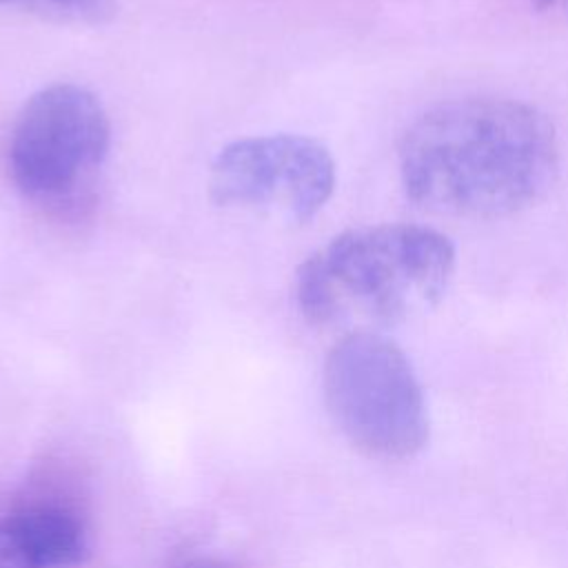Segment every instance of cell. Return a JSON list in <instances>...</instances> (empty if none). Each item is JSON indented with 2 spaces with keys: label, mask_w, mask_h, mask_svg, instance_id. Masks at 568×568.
Returning a JSON list of instances; mask_svg holds the SVG:
<instances>
[{
  "label": "cell",
  "mask_w": 568,
  "mask_h": 568,
  "mask_svg": "<svg viewBox=\"0 0 568 568\" xmlns=\"http://www.w3.org/2000/svg\"><path fill=\"white\" fill-rule=\"evenodd\" d=\"M2 2H20V0H0V4H2Z\"/></svg>",
  "instance_id": "obj_11"
},
{
  "label": "cell",
  "mask_w": 568,
  "mask_h": 568,
  "mask_svg": "<svg viewBox=\"0 0 568 568\" xmlns=\"http://www.w3.org/2000/svg\"><path fill=\"white\" fill-rule=\"evenodd\" d=\"M0 568H36L16 546V541L11 539L2 521H0Z\"/></svg>",
  "instance_id": "obj_8"
},
{
  "label": "cell",
  "mask_w": 568,
  "mask_h": 568,
  "mask_svg": "<svg viewBox=\"0 0 568 568\" xmlns=\"http://www.w3.org/2000/svg\"><path fill=\"white\" fill-rule=\"evenodd\" d=\"M559 171L552 122L506 98H468L424 113L399 144L406 195L430 213L501 217L541 200Z\"/></svg>",
  "instance_id": "obj_1"
},
{
  "label": "cell",
  "mask_w": 568,
  "mask_h": 568,
  "mask_svg": "<svg viewBox=\"0 0 568 568\" xmlns=\"http://www.w3.org/2000/svg\"><path fill=\"white\" fill-rule=\"evenodd\" d=\"M455 268L446 235L419 224H377L333 237L297 271L295 295L313 324L362 317L397 324L435 306Z\"/></svg>",
  "instance_id": "obj_2"
},
{
  "label": "cell",
  "mask_w": 568,
  "mask_h": 568,
  "mask_svg": "<svg viewBox=\"0 0 568 568\" xmlns=\"http://www.w3.org/2000/svg\"><path fill=\"white\" fill-rule=\"evenodd\" d=\"M31 9L42 13L80 20V22H102L113 11V0H22Z\"/></svg>",
  "instance_id": "obj_7"
},
{
  "label": "cell",
  "mask_w": 568,
  "mask_h": 568,
  "mask_svg": "<svg viewBox=\"0 0 568 568\" xmlns=\"http://www.w3.org/2000/svg\"><path fill=\"white\" fill-rule=\"evenodd\" d=\"M335 189V162L320 142L280 133L226 144L211 164L209 193L217 206L311 220Z\"/></svg>",
  "instance_id": "obj_5"
},
{
  "label": "cell",
  "mask_w": 568,
  "mask_h": 568,
  "mask_svg": "<svg viewBox=\"0 0 568 568\" xmlns=\"http://www.w3.org/2000/svg\"><path fill=\"white\" fill-rule=\"evenodd\" d=\"M0 519L36 568H73L87 557L84 519L64 499H31L0 515Z\"/></svg>",
  "instance_id": "obj_6"
},
{
  "label": "cell",
  "mask_w": 568,
  "mask_h": 568,
  "mask_svg": "<svg viewBox=\"0 0 568 568\" xmlns=\"http://www.w3.org/2000/svg\"><path fill=\"white\" fill-rule=\"evenodd\" d=\"M559 7H564L568 11V0H559Z\"/></svg>",
  "instance_id": "obj_10"
},
{
  "label": "cell",
  "mask_w": 568,
  "mask_h": 568,
  "mask_svg": "<svg viewBox=\"0 0 568 568\" xmlns=\"http://www.w3.org/2000/svg\"><path fill=\"white\" fill-rule=\"evenodd\" d=\"M324 399L342 435L364 455L406 459L428 439L419 379L402 348L379 333L353 331L328 351Z\"/></svg>",
  "instance_id": "obj_3"
},
{
  "label": "cell",
  "mask_w": 568,
  "mask_h": 568,
  "mask_svg": "<svg viewBox=\"0 0 568 568\" xmlns=\"http://www.w3.org/2000/svg\"><path fill=\"white\" fill-rule=\"evenodd\" d=\"M111 124L84 87L60 82L22 106L9 144V171L20 193L53 202L71 195L106 158Z\"/></svg>",
  "instance_id": "obj_4"
},
{
  "label": "cell",
  "mask_w": 568,
  "mask_h": 568,
  "mask_svg": "<svg viewBox=\"0 0 568 568\" xmlns=\"http://www.w3.org/2000/svg\"><path fill=\"white\" fill-rule=\"evenodd\" d=\"M169 568H237V566L226 559H220V557H191V559H184Z\"/></svg>",
  "instance_id": "obj_9"
}]
</instances>
